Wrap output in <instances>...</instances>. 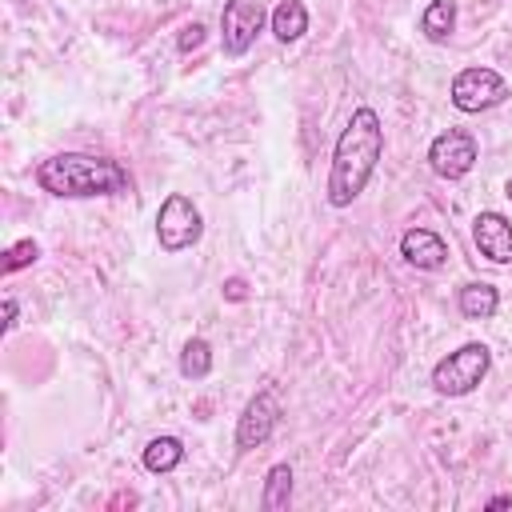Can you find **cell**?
<instances>
[{"instance_id":"obj_3","label":"cell","mask_w":512,"mask_h":512,"mask_svg":"<svg viewBox=\"0 0 512 512\" xmlns=\"http://www.w3.org/2000/svg\"><path fill=\"white\" fill-rule=\"evenodd\" d=\"M488 368H492L488 344L468 340V344H460L456 352H448L444 360H436V368H432V388H436L440 396H468L472 388H480V380L488 376Z\"/></svg>"},{"instance_id":"obj_8","label":"cell","mask_w":512,"mask_h":512,"mask_svg":"<svg viewBox=\"0 0 512 512\" xmlns=\"http://www.w3.org/2000/svg\"><path fill=\"white\" fill-rule=\"evenodd\" d=\"M276 420H280V400H276L272 388H260V392L244 404V412H240V420H236V448H240V452H252V448H260V444H268V436L276 432Z\"/></svg>"},{"instance_id":"obj_1","label":"cell","mask_w":512,"mask_h":512,"mask_svg":"<svg viewBox=\"0 0 512 512\" xmlns=\"http://www.w3.org/2000/svg\"><path fill=\"white\" fill-rule=\"evenodd\" d=\"M384 156V124L376 116V108H356L348 116V124L340 128L336 144H332V168H328V204L332 208H348L368 180L376 176V164Z\"/></svg>"},{"instance_id":"obj_14","label":"cell","mask_w":512,"mask_h":512,"mask_svg":"<svg viewBox=\"0 0 512 512\" xmlns=\"http://www.w3.org/2000/svg\"><path fill=\"white\" fill-rule=\"evenodd\" d=\"M456 32V0H428L420 12V36L428 44H444Z\"/></svg>"},{"instance_id":"obj_16","label":"cell","mask_w":512,"mask_h":512,"mask_svg":"<svg viewBox=\"0 0 512 512\" xmlns=\"http://www.w3.org/2000/svg\"><path fill=\"white\" fill-rule=\"evenodd\" d=\"M208 372H212V344L204 336H192L180 348V376L184 380H204Z\"/></svg>"},{"instance_id":"obj_21","label":"cell","mask_w":512,"mask_h":512,"mask_svg":"<svg viewBox=\"0 0 512 512\" xmlns=\"http://www.w3.org/2000/svg\"><path fill=\"white\" fill-rule=\"evenodd\" d=\"M484 508H488V512H496V508H512V496H492Z\"/></svg>"},{"instance_id":"obj_17","label":"cell","mask_w":512,"mask_h":512,"mask_svg":"<svg viewBox=\"0 0 512 512\" xmlns=\"http://www.w3.org/2000/svg\"><path fill=\"white\" fill-rule=\"evenodd\" d=\"M36 260H40V244L28 236V240H16V244H8V248H4L0 272H4V276H12V272H20V268H28V264H36Z\"/></svg>"},{"instance_id":"obj_12","label":"cell","mask_w":512,"mask_h":512,"mask_svg":"<svg viewBox=\"0 0 512 512\" xmlns=\"http://www.w3.org/2000/svg\"><path fill=\"white\" fill-rule=\"evenodd\" d=\"M268 28H272V36L280 44H296L308 32V8H304V0H280L268 12Z\"/></svg>"},{"instance_id":"obj_4","label":"cell","mask_w":512,"mask_h":512,"mask_svg":"<svg viewBox=\"0 0 512 512\" xmlns=\"http://www.w3.org/2000/svg\"><path fill=\"white\" fill-rule=\"evenodd\" d=\"M448 100H452L456 112L480 116V112H488V108H496V104L508 100V80L496 68H488V64H472V68H460L452 76Z\"/></svg>"},{"instance_id":"obj_20","label":"cell","mask_w":512,"mask_h":512,"mask_svg":"<svg viewBox=\"0 0 512 512\" xmlns=\"http://www.w3.org/2000/svg\"><path fill=\"white\" fill-rule=\"evenodd\" d=\"M224 292H228V300H244V280H240V276H232V280L224 284Z\"/></svg>"},{"instance_id":"obj_18","label":"cell","mask_w":512,"mask_h":512,"mask_svg":"<svg viewBox=\"0 0 512 512\" xmlns=\"http://www.w3.org/2000/svg\"><path fill=\"white\" fill-rule=\"evenodd\" d=\"M200 44H204V24H196V20H192V24H184V28H180L176 48H180V52H192V48H200Z\"/></svg>"},{"instance_id":"obj_7","label":"cell","mask_w":512,"mask_h":512,"mask_svg":"<svg viewBox=\"0 0 512 512\" xmlns=\"http://www.w3.org/2000/svg\"><path fill=\"white\" fill-rule=\"evenodd\" d=\"M264 24H268V8L260 4V0H224V8H220V48H224V56H244L252 44H256V36L264 32Z\"/></svg>"},{"instance_id":"obj_22","label":"cell","mask_w":512,"mask_h":512,"mask_svg":"<svg viewBox=\"0 0 512 512\" xmlns=\"http://www.w3.org/2000/svg\"><path fill=\"white\" fill-rule=\"evenodd\" d=\"M504 196H508V200H512V180H508V184H504Z\"/></svg>"},{"instance_id":"obj_19","label":"cell","mask_w":512,"mask_h":512,"mask_svg":"<svg viewBox=\"0 0 512 512\" xmlns=\"http://www.w3.org/2000/svg\"><path fill=\"white\" fill-rule=\"evenodd\" d=\"M16 312H20V304L12 296H4V324H0V332H12L16 328Z\"/></svg>"},{"instance_id":"obj_13","label":"cell","mask_w":512,"mask_h":512,"mask_svg":"<svg viewBox=\"0 0 512 512\" xmlns=\"http://www.w3.org/2000/svg\"><path fill=\"white\" fill-rule=\"evenodd\" d=\"M140 460H144V468L152 476H168V472H176L184 464V440L180 436H152L144 444V456Z\"/></svg>"},{"instance_id":"obj_2","label":"cell","mask_w":512,"mask_h":512,"mask_svg":"<svg viewBox=\"0 0 512 512\" xmlns=\"http://www.w3.org/2000/svg\"><path fill=\"white\" fill-rule=\"evenodd\" d=\"M36 184L48 196L60 200H96V196H120L132 188V176L120 160L96 156V152H56L36 164Z\"/></svg>"},{"instance_id":"obj_6","label":"cell","mask_w":512,"mask_h":512,"mask_svg":"<svg viewBox=\"0 0 512 512\" xmlns=\"http://www.w3.org/2000/svg\"><path fill=\"white\" fill-rule=\"evenodd\" d=\"M480 160V144L468 128H444L428 144V168L440 180H464Z\"/></svg>"},{"instance_id":"obj_10","label":"cell","mask_w":512,"mask_h":512,"mask_svg":"<svg viewBox=\"0 0 512 512\" xmlns=\"http://www.w3.org/2000/svg\"><path fill=\"white\" fill-rule=\"evenodd\" d=\"M400 256L404 264H412L416 272H440L448 264V244L440 232L432 228H408L400 236Z\"/></svg>"},{"instance_id":"obj_11","label":"cell","mask_w":512,"mask_h":512,"mask_svg":"<svg viewBox=\"0 0 512 512\" xmlns=\"http://www.w3.org/2000/svg\"><path fill=\"white\" fill-rule=\"evenodd\" d=\"M456 308H460L464 320H492L496 308H500V288L488 284V280H468L456 292Z\"/></svg>"},{"instance_id":"obj_15","label":"cell","mask_w":512,"mask_h":512,"mask_svg":"<svg viewBox=\"0 0 512 512\" xmlns=\"http://www.w3.org/2000/svg\"><path fill=\"white\" fill-rule=\"evenodd\" d=\"M288 500H292V468H288V464H272V468L264 472L260 508H264V512H280V508H288Z\"/></svg>"},{"instance_id":"obj_5","label":"cell","mask_w":512,"mask_h":512,"mask_svg":"<svg viewBox=\"0 0 512 512\" xmlns=\"http://www.w3.org/2000/svg\"><path fill=\"white\" fill-rule=\"evenodd\" d=\"M204 236V216L200 208L192 204V196L184 192H168L160 200V212H156V244L176 256V252H188L196 240Z\"/></svg>"},{"instance_id":"obj_9","label":"cell","mask_w":512,"mask_h":512,"mask_svg":"<svg viewBox=\"0 0 512 512\" xmlns=\"http://www.w3.org/2000/svg\"><path fill=\"white\" fill-rule=\"evenodd\" d=\"M472 244L484 260L492 264H512V220L496 208H484L476 212L472 220Z\"/></svg>"}]
</instances>
